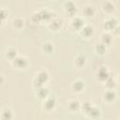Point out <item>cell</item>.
I'll list each match as a JSON object with an SVG mask.
<instances>
[{
    "instance_id": "obj_17",
    "label": "cell",
    "mask_w": 120,
    "mask_h": 120,
    "mask_svg": "<svg viewBox=\"0 0 120 120\" xmlns=\"http://www.w3.org/2000/svg\"><path fill=\"white\" fill-rule=\"evenodd\" d=\"M13 113L9 108H4L0 112V120H12Z\"/></svg>"
},
{
    "instance_id": "obj_4",
    "label": "cell",
    "mask_w": 120,
    "mask_h": 120,
    "mask_svg": "<svg viewBox=\"0 0 120 120\" xmlns=\"http://www.w3.org/2000/svg\"><path fill=\"white\" fill-rule=\"evenodd\" d=\"M110 76V70L106 67H100L97 71V79L99 82H105Z\"/></svg>"
},
{
    "instance_id": "obj_8",
    "label": "cell",
    "mask_w": 120,
    "mask_h": 120,
    "mask_svg": "<svg viewBox=\"0 0 120 120\" xmlns=\"http://www.w3.org/2000/svg\"><path fill=\"white\" fill-rule=\"evenodd\" d=\"M84 24H85L84 20H83L81 16H76V15H75V16L72 18V20H71V26H72V28H73V29H76V30H78V31H80L81 28H82Z\"/></svg>"
},
{
    "instance_id": "obj_18",
    "label": "cell",
    "mask_w": 120,
    "mask_h": 120,
    "mask_svg": "<svg viewBox=\"0 0 120 120\" xmlns=\"http://www.w3.org/2000/svg\"><path fill=\"white\" fill-rule=\"evenodd\" d=\"M75 66L77 68H82L84 67L85 63H86V57L84 54H78L76 57H75Z\"/></svg>"
},
{
    "instance_id": "obj_5",
    "label": "cell",
    "mask_w": 120,
    "mask_h": 120,
    "mask_svg": "<svg viewBox=\"0 0 120 120\" xmlns=\"http://www.w3.org/2000/svg\"><path fill=\"white\" fill-rule=\"evenodd\" d=\"M102 98H103V100L104 101H106L107 103H111V102H113L116 99L117 94H116V92L113 89H107L103 93Z\"/></svg>"
},
{
    "instance_id": "obj_1",
    "label": "cell",
    "mask_w": 120,
    "mask_h": 120,
    "mask_svg": "<svg viewBox=\"0 0 120 120\" xmlns=\"http://www.w3.org/2000/svg\"><path fill=\"white\" fill-rule=\"evenodd\" d=\"M50 77H49V74L46 70H40L38 71L37 74H36V78L34 80V87L35 89L40 87V86H43L48 81H49Z\"/></svg>"
},
{
    "instance_id": "obj_13",
    "label": "cell",
    "mask_w": 120,
    "mask_h": 120,
    "mask_svg": "<svg viewBox=\"0 0 120 120\" xmlns=\"http://www.w3.org/2000/svg\"><path fill=\"white\" fill-rule=\"evenodd\" d=\"M36 96H37L38 98L44 100L45 98H47L49 97V90H48V88L45 87L44 85H43V86H40V87H38V88H37V89H36Z\"/></svg>"
},
{
    "instance_id": "obj_10",
    "label": "cell",
    "mask_w": 120,
    "mask_h": 120,
    "mask_svg": "<svg viewBox=\"0 0 120 120\" xmlns=\"http://www.w3.org/2000/svg\"><path fill=\"white\" fill-rule=\"evenodd\" d=\"M62 24H63V21H62L60 18H58V17H54V18H52V19L49 22L48 26H49V28H51L52 30L57 31L58 29L61 28Z\"/></svg>"
},
{
    "instance_id": "obj_15",
    "label": "cell",
    "mask_w": 120,
    "mask_h": 120,
    "mask_svg": "<svg viewBox=\"0 0 120 120\" xmlns=\"http://www.w3.org/2000/svg\"><path fill=\"white\" fill-rule=\"evenodd\" d=\"M112 35L111 34V33H109V32H105V33H103L102 35H101V37H100V42L102 43V44H104L106 47L107 46H110L111 44H112Z\"/></svg>"
},
{
    "instance_id": "obj_26",
    "label": "cell",
    "mask_w": 120,
    "mask_h": 120,
    "mask_svg": "<svg viewBox=\"0 0 120 120\" xmlns=\"http://www.w3.org/2000/svg\"><path fill=\"white\" fill-rule=\"evenodd\" d=\"M8 16V11L5 8H0V20L4 21Z\"/></svg>"
},
{
    "instance_id": "obj_23",
    "label": "cell",
    "mask_w": 120,
    "mask_h": 120,
    "mask_svg": "<svg viewBox=\"0 0 120 120\" xmlns=\"http://www.w3.org/2000/svg\"><path fill=\"white\" fill-rule=\"evenodd\" d=\"M105 83V86L107 87V89H113L114 87H115V85H116V82H115V80H114V78L111 75L105 82H104Z\"/></svg>"
},
{
    "instance_id": "obj_22",
    "label": "cell",
    "mask_w": 120,
    "mask_h": 120,
    "mask_svg": "<svg viewBox=\"0 0 120 120\" xmlns=\"http://www.w3.org/2000/svg\"><path fill=\"white\" fill-rule=\"evenodd\" d=\"M42 51L45 53H47V54H51L53 52V45H52V43L50 42V41L44 42L43 45H42Z\"/></svg>"
},
{
    "instance_id": "obj_7",
    "label": "cell",
    "mask_w": 120,
    "mask_h": 120,
    "mask_svg": "<svg viewBox=\"0 0 120 120\" xmlns=\"http://www.w3.org/2000/svg\"><path fill=\"white\" fill-rule=\"evenodd\" d=\"M85 114L91 118V119H98L101 115V112L100 110L97 107V106H94V105H91V107L89 108V110L85 112Z\"/></svg>"
},
{
    "instance_id": "obj_6",
    "label": "cell",
    "mask_w": 120,
    "mask_h": 120,
    "mask_svg": "<svg viewBox=\"0 0 120 120\" xmlns=\"http://www.w3.org/2000/svg\"><path fill=\"white\" fill-rule=\"evenodd\" d=\"M81 36H82L83 38H89L93 36L94 34V27L91 25V24H88V23H85L82 28L81 30L79 31Z\"/></svg>"
},
{
    "instance_id": "obj_9",
    "label": "cell",
    "mask_w": 120,
    "mask_h": 120,
    "mask_svg": "<svg viewBox=\"0 0 120 120\" xmlns=\"http://www.w3.org/2000/svg\"><path fill=\"white\" fill-rule=\"evenodd\" d=\"M101 8H102V10L106 13V14H112L114 11H115V4L112 1H105L102 3L101 5Z\"/></svg>"
},
{
    "instance_id": "obj_24",
    "label": "cell",
    "mask_w": 120,
    "mask_h": 120,
    "mask_svg": "<svg viewBox=\"0 0 120 120\" xmlns=\"http://www.w3.org/2000/svg\"><path fill=\"white\" fill-rule=\"evenodd\" d=\"M24 24V21L22 18H15L12 21V25L16 29H21Z\"/></svg>"
},
{
    "instance_id": "obj_27",
    "label": "cell",
    "mask_w": 120,
    "mask_h": 120,
    "mask_svg": "<svg viewBox=\"0 0 120 120\" xmlns=\"http://www.w3.org/2000/svg\"><path fill=\"white\" fill-rule=\"evenodd\" d=\"M4 81H5V79H4V76L0 74V85H1V84L4 82Z\"/></svg>"
},
{
    "instance_id": "obj_19",
    "label": "cell",
    "mask_w": 120,
    "mask_h": 120,
    "mask_svg": "<svg viewBox=\"0 0 120 120\" xmlns=\"http://www.w3.org/2000/svg\"><path fill=\"white\" fill-rule=\"evenodd\" d=\"M68 109H69L70 111L76 112V111H78V110L81 108V103H80L77 99H71V100L68 101Z\"/></svg>"
},
{
    "instance_id": "obj_25",
    "label": "cell",
    "mask_w": 120,
    "mask_h": 120,
    "mask_svg": "<svg viewBox=\"0 0 120 120\" xmlns=\"http://www.w3.org/2000/svg\"><path fill=\"white\" fill-rule=\"evenodd\" d=\"M31 20H32V22H34L35 23L39 22L41 21V17H40L39 12H38V11H37V12L33 13V14H32V16H31Z\"/></svg>"
},
{
    "instance_id": "obj_12",
    "label": "cell",
    "mask_w": 120,
    "mask_h": 120,
    "mask_svg": "<svg viewBox=\"0 0 120 120\" xmlns=\"http://www.w3.org/2000/svg\"><path fill=\"white\" fill-rule=\"evenodd\" d=\"M55 104H56V101H55V98H52V97H48L47 98L44 99V102H43V109L46 110V111H52L54 107H55Z\"/></svg>"
},
{
    "instance_id": "obj_20",
    "label": "cell",
    "mask_w": 120,
    "mask_h": 120,
    "mask_svg": "<svg viewBox=\"0 0 120 120\" xmlns=\"http://www.w3.org/2000/svg\"><path fill=\"white\" fill-rule=\"evenodd\" d=\"M17 55V49L14 47H9L6 52V57L8 58L10 61H12Z\"/></svg>"
},
{
    "instance_id": "obj_21",
    "label": "cell",
    "mask_w": 120,
    "mask_h": 120,
    "mask_svg": "<svg viewBox=\"0 0 120 120\" xmlns=\"http://www.w3.org/2000/svg\"><path fill=\"white\" fill-rule=\"evenodd\" d=\"M95 51H96V52L98 54L103 55V54H105V52L107 51V47L104 44H102L101 42H98V43H97L95 45Z\"/></svg>"
},
{
    "instance_id": "obj_14",
    "label": "cell",
    "mask_w": 120,
    "mask_h": 120,
    "mask_svg": "<svg viewBox=\"0 0 120 120\" xmlns=\"http://www.w3.org/2000/svg\"><path fill=\"white\" fill-rule=\"evenodd\" d=\"M64 6H65V10H66V12L74 17V16H75V12H76V10H77L75 4H74L72 1H68V2H65Z\"/></svg>"
},
{
    "instance_id": "obj_11",
    "label": "cell",
    "mask_w": 120,
    "mask_h": 120,
    "mask_svg": "<svg viewBox=\"0 0 120 120\" xmlns=\"http://www.w3.org/2000/svg\"><path fill=\"white\" fill-rule=\"evenodd\" d=\"M71 89L75 93H81V92H82L83 89H84V82H83V81L81 80V79L75 80L71 83Z\"/></svg>"
},
{
    "instance_id": "obj_2",
    "label": "cell",
    "mask_w": 120,
    "mask_h": 120,
    "mask_svg": "<svg viewBox=\"0 0 120 120\" xmlns=\"http://www.w3.org/2000/svg\"><path fill=\"white\" fill-rule=\"evenodd\" d=\"M117 26H118V20L114 16H110L103 22L104 29L106 30V32H109V33H111Z\"/></svg>"
},
{
    "instance_id": "obj_3",
    "label": "cell",
    "mask_w": 120,
    "mask_h": 120,
    "mask_svg": "<svg viewBox=\"0 0 120 120\" xmlns=\"http://www.w3.org/2000/svg\"><path fill=\"white\" fill-rule=\"evenodd\" d=\"M12 65L14 68H18V69H23L26 68L28 66V60L26 57L24 56H21V55H17L12 61H11Z\"/></svg>"
},
{
    "instance_id": "obj_16",
    "label": "cell",
    "mask_w": 120,
    "mask_h": 120,
    "mask_svg": "<svg viewBox=\"0 0 120 120\" xmlns=\"http://www.w3.org/2000/svg\"><path fill=\"white\" fill-rule=\"evenodd\" d=\"M95 13H96V8L93 5L88 4V5L84 6L82 8V14L85 17H93L95 15Z\"/></svg>"
}]
</instances>
